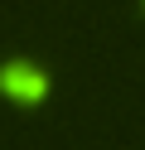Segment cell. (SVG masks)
I'll use <instances>...</instances> for the list:
<instances>
[{"label": "cell", "mask_w": 145, "mask_h": 150, "mask_svg": "<svg viewBox=\"0 0 145 150\" xmlns=\"http://www.w3.org/2000/svg\"><path fill=\"white\" fill-rule=\"evenodd\" d=\"M0 87L10 92V97H44V73H34L24 58H10L5 68H0Z\"/></svg>", "instance_id": "obj_1"}]
</instances>
